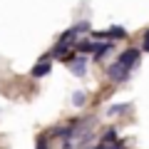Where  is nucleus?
I'll use <instances>...</instances> for the list:
<instances>
[{
	"instance_id": "nucleus-11",
	"label": "nucleus",
	"mask_w": 149,
	"mask_h": 149,
	"mask_svg": "<svg viewBox=\"0 0 149 149\" xmlns=\"http://www.w3.org/2000/svg\"><path fill=\"white\" fill-rule=\"evenodd\" d=\"M117 137V132H114V129H109V132L104 134V137H102V144H107V142H112V139Z\"/></svg>"
},
{
	"instance_id": "nucleus-12",
	"label": "nucleus",
	"mask_w": 149,
	"mask_h": 149,
	"mask_svg": "<svg viewBox=\"0 0 149 149\" xmlns=\"http://www.w3.org/2000/svg\"><path fill=\"white\" fill-rule=\"evenodd\" d=\"M35 149H47V139L40 137V139H37V147H35Z\"/></svg>"
},
{
	"instance_id": "nucleus-10",
	"label": "nucleus",
	"mask_w": 149,
	"mask_h": 149,
	"mask_svg": "<svg viewBox=\"0 0 149 149\" xmlns=\"http://www.w3.org/2000/svg\"><path fill=\"white\" fill-rule=\"evenodd\" d=\"M129 104H112L109 107V114H122V112H127Z\"/></svg>"
},
{
	"instance_id": "nucleus-1",
	"label": "nucleus",
	"mask_w": 149,
	"mask_h": 149,
	"mask_svg": "<svg viewBox=\"0 0 149 149\" xmlns=\"http://www.w3.org/2000/svg\"><path fill=\"white\" fill-rule=\"evenodd\" d=\"M139 57H142V50H139V47H129V50H124V52H119V57H117V62L122 65V67H127V70H132L134 65L139 62Z\"/></svg>"
},
{
	"instance_id": "nucleus-3",
	"label": "nucleus",
	"mask_w": 149,
	"mask_h": 149,
	"mask_svg": "<svg viewBox=\"0 0 149 149\" xmlns=\"http://www.w3.org/2000/svg\"><path fill=\"white\" fill-rule=\"evenodd\" d=\"M70 50H72V42H60V40H57V45H55V50H52V57L67 60L70 57Z\"/></svg>"
},
{
	"instance_id": "nucleus-4",
	"label": "nucleus",
	"mask_w": 149,
	"mask_h": 149,
	"mask_svg": "<svg viewBox=\"0 0 149 149\" xmlns=\"http://www.w3.org/2000/svg\"><path fill=\"white\" fill-rule=\"evenodd\" d=\"M112 50V42H95V50H92V55H95V60H102L107 52Z\"/></svg>"
},
{
	"instance_id": "nucleus-9",
	"label": "nucleus",
	"mask_w": 149,
	"mask_h": 149,
	"mask_svg": "<svg viewBox=\"0 0 149 149\" xmlns=\"http://www.w3.org/2000/svg\"><path fill=\"white\" fill-rule=\"evenodd\" d=\"M87 30H90V22H77V25L72 27L74 35H80V32H87Z\"/></svg>"
},
{
	"instance_id": "nucleus-2",
	"label": "nucleus",
	"mask_w": 149,
	"mask_h": 149,
	"mask_svg": "<svg viewBox=\"0 0 149 149\" xmlns=\"http://www.w3.org/2000/svg\"><path fill=\"white\" fill-rule=\"evenodd\" d=\"M107 74H109V80H114V82H127V80H129V70H127V67H122L119 62L109 65Z\"/></svg>"
},
{
	"instance_id": "nucleus-7",
	"label": "nucleus",
	"mask_w": 149,
	"mask_h": 149,
	"mask_svg": "<svg viewBox=\"0 0 149 149\" xmlns=\"http://www.w3.org/2000/svg\"><path fill=\"white\" fill-rule=\"evenodd\" d=\"M107 37H112V40H122V37H127V30H124V27H119V25H114L112 27V30H107Z\"/></svg>"
},
{
	"instance_id": "nucleus-14",
	"label": "nucleus",
	"mask_w": 149,
	"mask_h": 149,
	"mask_svg": "<svg viewBox=\"0 0 149 149\" xmlns=\"http://www.w3.org/2000/svg\"><path fill=\"white\" fill-rule=\"evenodd\" d=\"M142 50H147V52H149V37H144V45H142Z\"/></svg>"
},
{
	"instance_id": "nucleus-6",
	"label": "nucleus",
	"mask_w": 149,
	"mask_h": 149,
	"mask_svg": "<svg viewBox=\"0 0 149 149\" xmlns=\"http://www.w3.org/2000/svg\"><path fill=\"white\" fill-rule=\"evenodd\" d=\"M85 70H87V62L85 60H70V72L72 74H85Z\"/></svg>"
},
{
	"instance_id": "nucleus-15",
	"label": "nucleus",
	"mask_w": 149,
	"mask_h": 149,
	"mask_svg": "<svg viewBox=\"0 0 149 149\" xmlns=\"http://www.w3.org/2000/svg\"><path fill=\"white\" fill-rule=\"evenodd\" d=\"M92 149H104V144H102V142H100V144H97V147H92Z\"/></svg>"
},
{
	"instance_id": "nucleus-5",
	"label": "nucleus",
	"mask_w": 149,
	"mask_h": 149,
	"mask_svg": "<svg viewBox=\"0 0 149 149\" xmlns=\"http://www.w3.org/2000/svg\"><path fill=\"white\" fill-rule=\"evenodd\" d=\"M50 62L47 60H42V62H37L35 67H32V77H45V74H50Z\"/></svg>"
},
{
	"instance_id": "nucleus-16",
	"label": "nucleus",
	"mask_w": 149,
	"mask_h": 149,
	"mask_svg": "<svg viewBox=\"0 0 149 149\" xmlns=\"http://www.w3.org/2000/svg\"><path fill=\"white\" fill-rule=\"evenodd\" d=\"M144 37H149V30H147V32H144Z\"/></svg>"
},
{
	"instance_id": "nucleus-13",
	"label": "nucleus",
	"mask_w": 149,
	"mask_h": 149,
	"mask_svg": "<svg viewBox=\"0 0 149 149\" xmlns=\"http://www.w3.org/2000/svg\"><path fill=\"white\" fill-rule=\"evenodd\" d=\"M104 149H124L122 142H114V144H104Z\"/></svg>"
},
{
	"instance_id": "nucleus-8",
	"label": "nucleus",
	"mask_w": 149,
	"mask_h": 149,
	"mask_svg": "<svg viewBox=\"0 0 149 149\" xmlns=\"http://www.w3.org/2000/svg\"><path fill=\"white\" fill-rule=\"evenodd\" d=\"M85 100H87V97H85V92H74V95H72V104H74V107L85 104Z\"/></svg>"
}]
</instances>
